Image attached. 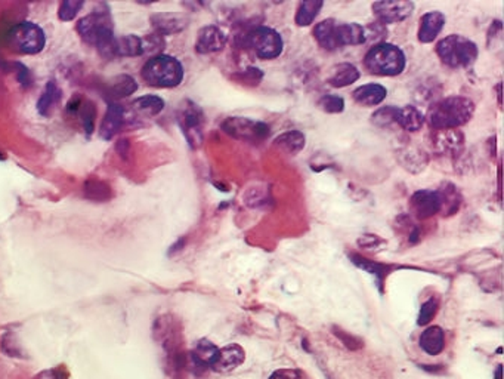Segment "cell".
Here are the masks:
<instances>
[{"label":"cell","mask_w":504,"mask_h":379,"mask_svg":"<svg viewBox=\"0 0 504 379\" xmlns=\"http://www.w3.org/2000/svg\"><path fill=\"white\" fill-rule=\"evenodd\" d=\"M314 37L325 51H337L344 46H357L365 43V33L361 24L342 23L334 18L318 23L314 28Z\"/></svg>","instance_id":"1"},{"label":"cell","mask_w":504,"mask_h":379,"mask_svg":"<svg viewBox=\"0 0 504 379\" xmlns=\"http://www.w3.org/2000/svg\"><path fill=\"white\" fill-rule=\"evenodd\" d=\"M475 113V103L467 97L453 95L441 99L427 114V120L436 130H453L466 125Z\"/></svg>","instance_id":"2"},{"label":"cell","mask_w":504,"mask_h":379,"mask_svg":"<svg viewBox=\"0 0 504 379\" xmlns=\"http://www.w3.org/2000/svg\"><path fill=\"white\" fill-rule=\"evenodd\" d=\"M77 32L84 42L96 46L99 54L106 58H114V33L113 21L107 12H94L82 18L77 24Z\"/></svg>","instance_id":"3"},{"label":"cell","mask_w":504,"mask_h":379,"mask_svg":"<svg viewBox=\"0 0 504 379\" xmlns=\"http://www.w3.org/2000/svg\"><path fill=\"white\" fill-rule=\"evenodd\" d=\"M365 68L377 76H399L405 70L407 58L404 51L393 43H376L364 58Z\"/></svg>","instance_id":"4"},{"label":"cell","mask_w":504,"mask_h":379,"mask_svg":"<svg viewBox=\"0 0 504 379\" xmlns=\"http://www.w3.org/2000/svg\"><path fill=\"white\" fill-rule=\"evenodd\" d=\"M142 79L156 87H175L184 80V67L170 55H156L142 68Z\"/></svg>","instance_id":"5"},{"label":"cell","mask_w":504,"mask_h":379,"mask_svg":"<svg viewBox=\"0 0 504 379\" xmlns=\"http://www.w3.org/2000/svg\"><path fill=\"white\" fill-rule=\"evenodd\" d=\"M436 54L441 61L451 68L470 67L478 58V46L462 35H450L438 42Z\"/></svg>","instance_id":"6"},{"label":"cell","mask_w":504,"mask_h":379,"mask_svg":"<svg viewBox=\"0 0 504 379\" xmlns=\"http://www.w3.org/2000/svg\"><path fill=\"white\" fill-rule=\"evenodd\" d=\"M244 46L253 51L260 60H274L283 54L284 42L271 27H256L244 36Z\"/></svg>","instance_id":"7"},{"label":"cell","mask_w":504,"mask_h":379,"mask_svg":"<svg viewBox=\"0 0 504 379\" xmlns=\"http://www.w3.org/2000/svg\"><path fill=\"white\" fill-rule=\"evenodd\" d=\"M9 45L13 51L25 55L39 54L46 43V37L42 28L30 21H23L11 28L8 35Z\"/></svg>","instance_id":"8"},{"label":"cell","mask_w":504,"mask_h":379,"mask_svg":"<svg viewBox=\"0 0 504 379\" xmlns=\"http://www.w3.org/2000/svg\"><path fill=\"white\" fill-rule=\"evenodd\" d=\"M222 129L237 139L258 142L270 135V126L246 118H229L222 123Z\"/></svg>","instance_id":"9"},{"label":"cell","mask_w":504,"mask_h":379,"mask_svg":"<svg viewBox=\"0 0 504 379\" xmlns=\"http://www.w3.org/2000/svg\"><path fill=\"white\" fill-rule=\"evenodd\" d=\"M410 208L419 220H427L443 209L442 194L434 190H419L411 196Z\"/></svg>","instance_id":"10"},{"label":"cell","mask_w":504,"mask_h":379,"mask_svg":"<svg viewBox=\"0 0 504 379\" xmlns=\"http://www.w3.org/2000/svg\"><path fill=\"white\" fill-rule=\"evenodd\" d=\"M372 8L379 23L384 25L407 20L414 11V4L404 2V0H398V2H376Z\"/></svg>","instance_id":"11"},{"label":"cell","mask_w":504,"mask_h":379,"mask_svg":"<svg viewBox=\"0 0 504 379\" xmlns=\"http://www.w3.org/2000/svg\"><path fill=\"white\" fill-rule=\"evenodd\" d=\"M219 348L209 340H200L188 356V369L201 375L207 369H212L218 357Z\"/></svg>","instance_id":"12"},{"label":"cell","mask_w":504,"mask_h":379,"mask_svg":"<svg viewBox=\"0 0 504 379\" xmlns=\"http://www.w3.org/2000/svg\"><path fill=\"white\" fill-rule=\"evenodd\" d=\"M227 45V35L216 25H206L199 32L196 51L199 54L219 52Z\"/></svg>","instance_id":"13"},{"label":"cell","mask_w":504,"mask_h":379,"mask_svg":"<svg viewBox=\"0 0 504 379\" xmlns=\"http://www.w3.org/2000/svg\"><path fill=\"white\" fill-rule=\"evenodd\" d=\"M244 360H246L244 349L239 344H229L224 348H219V353L212 369L215 372H222V373L231 372L241 366Z\"/></svg>","instance_id":"14"},{"label":"cell","mask_w":504,"mask_h":379,"mask_svg":"<svg viewBox=\"0 0 504 379\" xmlns=\"http://www.w3.org/2000/svg\"><path fill=\"white\" fill-rule=\"evenodd\" d=\"M447 18L439 11H431L426 12L424 15L420 18V27H419V42L420 43H432L439 33L442 32L443 25H446Z\"/></svg>","instance_id":"15"},{"label":"cell","mask_w":504,"mask_h":379,"mask_svg":"<svg viewBox=\"0 0 504 379\" xmlns=\"http://www.w3.org/2000/svg\"><path fill=\"white\" fill-rule=\"evenodd\" d=\"M201 123L203 114L200 108L194 104H189L181 116V125L189 144L199 145L201 142Z\"/></svg>","instance_id":"16"},{"label":"cell","mask_w":504,"mask_h":379,"mask_svg":"<svg viewBox=\"0 0 504 379\" xmlns=\"http://www.w3.org/2000/svg\"><path fill=\"white\" fill-rule=\"evenodd\" d=\"M126 114L122 106L118 104H110L106 118L102 120L101 129H99V135L102 139H111L114 138L118 132H120L122 128L126 123Z\"/></svg>","instance_id":"17"},{"label":"cell","mask_w":504,"mask_h":379,"mask_svg":"<svg viewBox=\"0 0 504 379\" xmlns=\"http://www.w3.org/2000/svg\"><path fill=\"white\" fill-rule=\"evenodd\" d=\"M352 97L358 104L364 107H376L382 104L384 98L388 97V89L379 83H367L357 87Z\"/></svg>","instance_id":"18"},{"label":"cell","mask_w":504,"mask_h":379,"mask_svg":"<svg viewBox=\"0 0 504 379\" xmlns=\"http://www.w3.org/2000/svg\"><path fill=\"white\" fill-rule=\"evenodd\" d=\"M424 123L423 113L414 106L395 107V125L401 126L408 132H417Z\"/></svg>","instance_id":"19"},{"label":"cell","mask_w":504,"mask_h":379,"mask_svg":"<svg viewBox=\"0 0 504 379\" xmlns=\"http://www.w3.org/2000/svg\"><path fill=\"white\" fill-rule=\"evenodd\" d=\"M361 77L360 70L351 63H340L330 70L327 83L333 87H345L357 82Z\"/></svg>","instance_id":"20"},{"label":"cell","mask_w":504,"mask_h":379,"mask_svg":"<svg viewBox=\"0 0 504 379\" xmlns=\"http://www.w3.org/2000/svg\"><path fill=\"white\" fill-rule=\"evenodd\" d=\"M420 347L431 356H438L446 347V335L439 326L427 328L420 337Z\"/></svg>","instance_id":"21"},{"label":"cell","mask_w":504,"mask_h":379,"mask_svg":"<svg viewBox=\"0 0 504 379\" xmlns=\"http://www.w3.org/2000/svg\"><path fill=\"white\" fill-rule=\"evenodd\" d=\"M305 142H306V138L301 132V130H287V132L281 134L275 139L277 147L284 150L286 153H289L291 156L301 153L305 149Z\"/></svg>","instance_id":"22"},{"label":"cell","mask_w":504,"mask_h":379,"mask_svg":"<svg viewBox=\"0 0 504 379\" xmlns=\"http://www.w3.org/2000/svg\"><path fill=\"white\" fill-rule=\"evenodd\" d=\"M144 54L142 49V39L135 36V35H129V36H122V37H115L114 40V55L115 56H139Z\"/></svg>","instance_id":"23"},{"label":"cell","mask_w":504,"mask_h":379,"mask_svg":"<svg viewBox=\"0 0 504 379\" xmlns=\"http://www.w3.org/2000/svg\"><path fill=\"white\" fill-rule=\"evenodd\" d=\"M132 107L139 116L153 118V116H157L158 113L163 111V108H165V101L156 95H145L133 101Z\"/></svg>","instance_id":"24"},{"label":"cell","mask_w":504,"mask_h":379,"mask_svg":"<svg viewBox=\"0 0 504 379\" xmlns=\"http://www.w3.org/2000/svg\"><path fill=\"white\" fill-rule=\"evenodd\" d=\"M322 6L324 4L321 0H305V2L299 5L298 12H296V17H294L296 25L308 27L313 24Z\"/></svg>","instance_id":"25"},{"label":"cell","mask_w":504,"mask_h":379,"mask_svg":"<svg viewBox=\"0 0 504 379\" xmlns=\"http://www.w3.org/2000/svg\"><path fill=\"white\" fill-rule=\"evenodd\" d=\"M61 95H63V92L56 86V83L48 82L46 87H44V91L39 99V103H37V110L40 111V114L42 116L51 114V111L59 103V99H61Z\"/></svg>","instance_id":"26"},{"label":"cell","mask_w":504,"mask_h":379,"mask_svg":"<svg viewBox=\"0 0 504 379\" xmlns=\"http://www.w3.org/2000/svg\"><path fill=\"white\" fill-rule=\"evenodd\" d=\"M83 192L84 196L91 200H96V201H103L111 197V188L107 182H103L101 180L92 178L87 180L83 185Z\"/></svg>","instance_id":"27"},{"label":"cell","mask_w":504,"mask_h":379,"mask_svg":"<svg viewBox=\"0 0 504 379\" xmlns=\"http://www.w3.org/2000/svg\"><path fill=\"white\" fill-rule=\"evenodd\" d=\"M137 89H138V85H137L135 79H132L130 76H126V75L115 77L110 85L111 94L117 98L129 97L133 92H137Z\"/></svg>","instance_id":"28"},{"label":"cell","mask_w":504,"mask_h":379,"mask_svg":"<svg viewBox=\"0 0 504 379\" xmlns=\"http://www.w3.org/2000/svg\"><path fill=\"white\" fill-rule=\"evenodd\" d=\"M438 145L442 151H458L463 145V135L457 130H442V134L438 138Z\"/></svg>","instance_id":"29"},{"label":"cell","mask_w":504,"mask_h":379,"mask_svg":"<svg viewBox=\"0 0 504 379\" xmlns=\"http://www.w3.org/2000/svg\"><path fill=\"white\" fill-rule=\"evenodd\" d=\"M156 30L160 35H170V33H177L181 32L182 28L185 27V24H182V21L179 18H173L169 15H157L153 18Z\"/></svg>","instance_id":"30"},{"label":"cell","mask_w":504,"mask_h":379,"mask_svg":"<svg viewBox=\"0 0 504 379\" xmlns=\"http://www.w3.org/2000/svg\"><path fill=\"white\" fill-rule=\"evenodd\" d=\"M318 107L325 113H342L345 110V99L339 95H322L318 101Z\"/></svg>","instance_id":"31"},{"label":"cell","mask_w":504,"mask_h":379,"mask_svg":"<svg viewBox=\"0 0 504 379\" xmlns=\"http://www.w3.org/2000/svg\"><path fill=\"white\" fill-rule=\"evenodd\" d=\"M79 110H80V114H82L84 130L87 132V135H91L94 132V123H95V116H96L95 107H94V104L91 103V101H83L82 99V103H80L77 111Z\"/></svg>","instance_id":"32"},{"label":"cell","mask_w":504,"mask_h":379,"mask_svg":"<svg viewBox=\"0 0 504 379\" xmlns=\"http://www.w3.org/2000/svg\"><path fill=\"white\" fill-rule=\"evenodd\" d=\"M372 120L374 125L380 128H386L391 125H395V106H388L379 108L373 116Z\"/></svg>","instance_id":"33"},{"label":"cell","mask_w":504,"mask_h":379,"mask_svg":"<svg viewBox=\"0 0 504 379\" xmlns=\"http://www.w3.org/2000/svg\"><path fill=\"white\" fill-rule=\"evenodd\" d=\"M82 8H83L82 0H65V2H63L61 6H59L58 17L63 21H71L74 17L77 15V12Z\"/></svg>","instance_id":"34"},{"label":"cell","mask_w":504,"mask_h":379,"mask_svg":"<svg viewBox=\"0 0 504 379\" xmlns=\"http://www.w3.org/2000/svg\"><path fill=\"white\" fill-rule=\"evenodd\" d=\"M436 311H438V301L434 299V298L426 301V302L422 305V309H420V314H419L417 323H419L420 326L427 325V323L431 322V320L435 317Z\"/></svg>","instance_id":"35"},{"label":"cell","mask_w":504,"mask_h":379,"mask_svg":"<svg viewBox=\"0 0 504 379\" xmlns=\"http://www.w3.org/2000/svg\"><path fill=\"white\" fill-rule=\"evenodd\" d=\"M364 33H365V42L367 40H377V43H382V39L388 35L386 27H384L382 23H373L370 24L368 27H364Z\"/></svg>","instance_id":"36"},{"label":"cell","mask_w":504,"mask_h":379,"mask_svg":"<svg viewBox=\"0 0 504 379\" xmlns=\"http://www.w3.org/2000/svg\"><path fill=\"white\" fill-rule=\"evenodd\" d=\"M353 262L357 264L358 267L364 268L365 271L372 273V274H384V267L379 266V264H373V262H370L368 259H364V258H358V256H353Z\"/></svg>","instance_id":"37"},{"label":"cell","mask_w":504,"mask_h":379,"mask_svg":"<svg viewBox=\"0 0 504 379\" xmlns=\"http://www.w3.org/2000/svg\"><path fill=\"white\" fill-rule=\"evenodd\" d=\"M235 77H241L240 82L244 83H251V85H259V82L262 80V73L258 68H247L241 75L235 76Z\"/></svg>","instance_id":"38"},{"label":"cell","mask_w":504,"mask_h":379,"mask_svg":"<svg viewBox=\"0 0 504 379\" xmlns=\"http://www.w3.org/2000/svg\"><path fill=\"white\" fill-rule=\"evenodd\" d=\"M270 379H303L301 371L298 369H278L272 372Z\"/></svg>","instance_id":"39"},{"label":"cell","mask_w":504,"mask_h":379,"mask_svg":"<svg viewBox=\"0 0 504 379\" xmlns=\"http://www.w3.org/2000/svg\"><path fill=\"white\" fill-rule=\"evenodd\" d=\"M33 379H65V375L63 373L61 369H51V371L40 372Z\"/></svg>","instance_id":"40"},{"label":"cell","mask_w":504,"mask_h":379,"mask_svg":"<svg viewBox=\"0 0 504 379\" xmlns=\"http://www.w3.org/2000/svg\"><path fill=\"white\" fill-rule=\"evenodd\" d=\"M496 379H501V366H498V369L496 372Z\"/></svg>","instance_id":"41"}]
</instances>
